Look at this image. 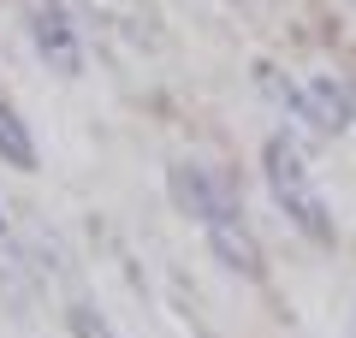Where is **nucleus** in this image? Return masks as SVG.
Masks as SVG:
<instances>
[{"label": "nucleus", "mask_w": 356, "mask_h": 338, "mask_svg": "<svg viewBox=\"0 0 356 338\" xmlns=\"http://www.w3.org/2000/svg\"><path fill=\"white\" fill-rule=\"evenodd\" d=\"M261 172H267V190H273L280 214L297 225V232H303L309 243H332V238H339L327 196H321V184H315V172H309L303 149H297L285 131H280V137H267V149H261Z\"/></svg>", "instance_id": "obj_1"}, {"label": "nucleus", "mask_w": 356, "mask_h": 338, "mask_svg": "<svg viewBox=\"0 0 356 338\" xmlns=\"http://www.w3.org/2000/svg\"><path fill=\"white\" fill-rule=\"evenodd\" d=\"M65 332L72 338H119L113 321H107L95 303H72V309H65Z\"/></svg>", "instance_id": "obj_7"}, {"label": "nucleus", "mask_w": 356, "mask_h": 338, "mask_svg": "<svg viewBox=\"0 0 356 338\" xmlns=\"http://www.w3.org/2000/svg\"><path fill=\"white\" fill-rule=\"evenodd\" d=\"M166 184H172V202H178L184 214H191L196 225H214V220H226V214H238V202H232L226 178H214L208 166L178 161L172 172H166Z\"/></svg>", "instance_id": "obj_2"}, {"label": "nucleus", "mask_w": 356, "mask_h": 338, "mask_svg": "<svg viewBox=\"0 0 356 338\" xmlns=\"http://www.w3.org/2000/svg\"><path fill=\"white\" fill-rule=\"evenodd\" d=\"M0 161L18 166V172H36L42 154H36V137H30V125L18 119L13 101H0Z\"/></svg>", "instance_id": "obj_6"}, {"label": "nucleus", "mask_w": 356, "mask_h": 338, "mask_svg": "<svg viewBox=\"0 0 356 338\" xmlns=\"http://www.w3.org/2000/svg\"><path fill=\"white\" fill-rule=\"evenodd\" d=\"M30 36H36V48H42V60L54 65L60 77H77L83 72V48H77V36H72V24H65L54 6H42L36 18H30Z\"/></svg>", "instance_id": "obj_5"}, {"label": "nucleus", "mask_w": 356, "mask_h": 338, "mask_svg": "<svg viewBox=\"0 0 356 338\" xmlns=\"http://www.w3.org/2000/svg\"><path fill=\"white\" fill-rule=\"evenodd\" d=\"M0 232H6V220H0Z\"/></svg>", "instance_id": "obj_8"}, {"label": "nucleus", "mask_w": 356, "mask_h": 338, "mask_svg": "<svg viewBox=\"0 0 356 338\" xmlns=\"http://www.w3.org/2000/svg\"><path fill=\"white\" fill-rule=\"evenodd\" d=\"M350 89L339 83V77H309L303 83V125H315L321 137H339V131H350Z\"/></svg>", "instance_id": "obj_4"}, {"label": "nucleus", "mask_w": 356, "mask_h": 338, "mask_svg": "<svg viewBox=\"0 0 356 338\" xmlns=\"http://www.w3.org/2000/svg\"><path fill=\"white\" fill-rule=\"evenodd\" d=\"M202 232H208V250H214L220 261L232 267V273H243V279H261V273H267L261 243H255V232L243 225V214H226V220L202 225Z\"/></svg>", "instance_id": "obj_3"}]
</instances>
